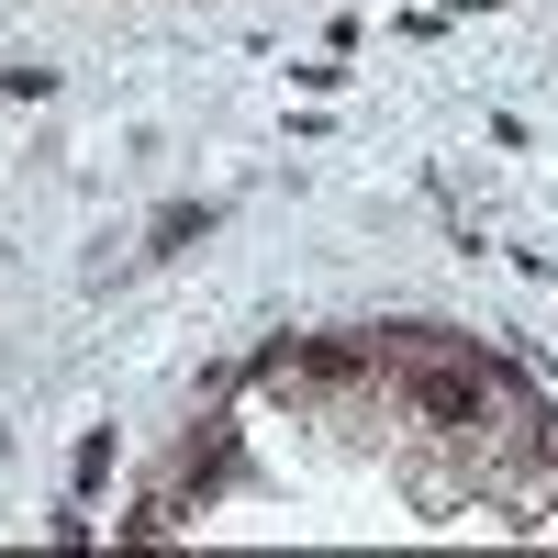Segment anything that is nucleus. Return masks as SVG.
<instances>
[{
	"label": "nucleus",
	"mask_w": 558,
	"mask_h": 558,
	"mask_svg": "<svg viewBox=\"0 0 558 558\" xmlns=\"http://www.w3.org/2000/svg\"><path fill=\"white\" fill-rule=\"evenodd\" d=\"M413 402H425L436 425H481V357H470V368H458V357L413 368Z\"/></svg>",
	"instance_id": "obj_1"
}]
</instances>
